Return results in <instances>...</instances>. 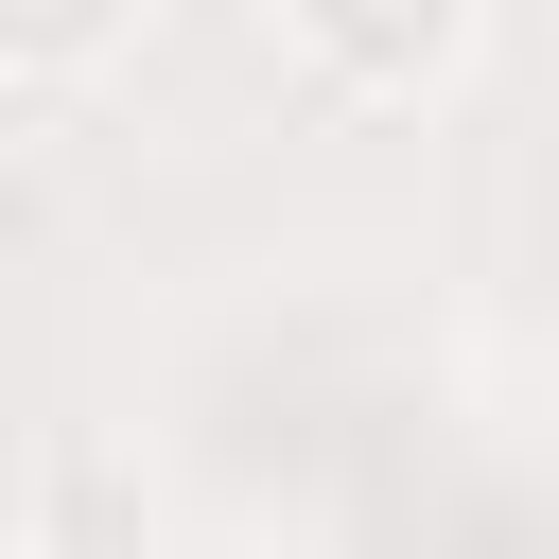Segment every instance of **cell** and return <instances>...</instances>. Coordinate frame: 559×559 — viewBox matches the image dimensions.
<instances>
[{
  "label": "cell",
  "mask_w": 559,
  "mask_h": 559,
  "mask_svg": "<svg viewBox=\"0 0 559 559\" xmlns=\"http://www.w3.org/2000/svg\"><path fill=\"white\" fill-rule=\"evenodd\" d=\"M472 17H489V0H280V35H297L332 87H367V105L437 87V70L472 52Z\"/></svg>",
  "instance_id": "6da1fadb"
},
{
  "label": "cell",
  "mask_w": 559,
  "mask_h": 559,
  "mask_svg": "<svg viewBox=\"0 0 559 559\" xmlns=\"http://www.w3.org/2000/svg\"><path fill=\"white\" fill-rule=\"evenodd\" d=\"M140 35V0H0V70H105Z\"/></svg>",
  "instance_id": "7a4b0ae2"
}]
</instances>
